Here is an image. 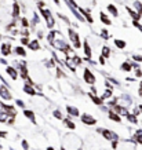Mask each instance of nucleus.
<instances>
[{"mask_svg": "<svg viewBox=\"0 0 142 150\" xmlns=\"http://www.w3.org/2000/svg\"><path fill=\"white\" fill-rule=\"evenodd\" d=\"M62 149L64 150H80L82 149V139L73 134H66L62 141Z\"/></svg>", "mask_w": 142, "mask_h": 150, "instance_id": "obj_1", "label": "nucleus"}, {"mask_svg": "<svg viewBox=\"0 0 142 150\" xmlns=\"http://www.w3.org/2000/svg\"><path fill=\"white\" fill-rule=\"evenodd\" d=\"M83 79H84V81L87 83V84H95V81H97V79H95V74L90 70L88 68H86L84 69V72H83Z\"/></svg>", "mask_w": 142, "mask_h": 150, "instance_id": "obj_2", "label": "nucleus"}, {"mask_svg": "<svg viewBox=\"0 0 142 150\" xmlns=\"http://www.w3.org/2000/svg\"><path fill=\"white\" fill-rule=\"evenodd\" d=\"M98 131L102 134V137L105 138V139H108V141L113 142V141H119V135L116 134V132L113 131H109V129H98Z\"/></svg>", "mask_w": 142, "mask_h": 150, "instance_id": "obj_3", "label": "nucleus"}, {"mask_svg": "<svg viewBox=\"0 0 142 150\" xmlns=\"http://www.w3.org/2000/svg\"><path fill=\"white\" fill-rule=\"evenodd\" d=\"M116 150H135V143L129 141H123L117 143V147Z\"/></svg>", "mask_w": 142, "mask_h": 150, "instance_id": "obj_4", "label": "nucleus"}, {"mask_svg": "<svg viewBox=\"0 0 142 150\" xmlns=\"http://www.w3.org/2000/svg\"><path fill=\"white\" fill-rule=\"evenodd\" d=\"M80 118H82L83 124H86V125H95L97 124V118L92 117L91 114H88V113H84Z\"/></svg>", "mask_w": 142, "mask_h": 150, "instance_id": "obj_5", "label": "nucleus"}, {"mask_svg": "<svg viewBox=\"0 0 142 150\" xmlns=\"http://www.w3.org/2000/svg\"><path fill=\"white\" fill-rule=\"evenodd\" d=\"M0 98L4 99V100L11 99V92L9 91V88L6 86H0Z\"/></svg>", "mask_w": 142, "mask_h": 150, "instance_id": "obj_6", "label": "nucleus"}, {"mask_svg": "<svg viewBox=\"0 0 142 150\" xmlns=\"http://www.w3.org/2000/svg\"><path fill=\"white\" fill-rule=\"evenodd\" d=\"M69 36H70V40H72V43H73L75 48H80V40H79L77 33L73 32L72 29H69Z\"/></svg>", "mask_w": 142, "mask_h": 150, "instance_id": "obj_7", "label": "nucleus"}, {"mask_svg": "<svg viewBox=\"0 0 142 150\" xmlns=\"http://www.w3.org/2000/svg\"><path fill=\"white\" fill-rule=\"evenodd\" d=\"M6 72H7V74L11 76L13 80H17V79H18V72H17V69L11 68V66H7V68H6Z\"/></svg>", "mask_w": 142, "mask_h": 150, "instance_id": "obj_8", "label": "nucleus"}, {"mask_svg": "<svg viewBox=\"0 0 142 150\" xmlns=\"http://www.w3.org/2000/svg\"><path fill=\"white\" fill-rule=\"evenodd\" d=\"M0 51H1V54L4 55V57H7V55H10V52H11V46H10V44H7V43H3V44H1Z\"/></svg>", "mask_w": 142, "mask_h": 150, "instance_id": "obj_9", "label": "nucleus"}, {"mask_svg": "<svg viewBox=\"0 0 142 150\" xmlns=\"http://www.w3.org/2000/svg\"><path fill=\"white\" fill-rule=\"evenodd\" d=\"M109 118L112 120V121H115V123H121V117L119 116V113H115V112H112V110H109Z\"/></svg>", "mask_w": 142, "mask_h": 150, "instance_id": "obj_10", "label": "nucleus"}, {"mask_svg": "<svg viewBox=\"0 0 142 150\" xmlns=\"http://www.w3.org/2000/svg\"><path fill=\"white\" fill-rule=\"evenodd\" d=\"M66 112H68L69 116H73V117H79L80 113H79V109L77 108H72V106H68L66 108Z\"/></svg>", "mask_w": 142, "mask_h": 150, "instance_id": "obj_11", "label": "nucleus"}, {"mask_svg": "<svg viewBox=\"0 0 142 150\" xmlns=\"http://www.w3.org/2000/svg\"><path fill=\"white\" fill-rule=\"evenodd\" d=\"M23 116H25L26 118H29V120H31L33 124H36V120H35V113H33L32 110L25 109V110H23Z\"/></svg>", "mask_w": 142, "mask_h": 150, "instance_id": "obj_12", "label": "nucleus"}, {"mask_svg": "<svg viewBox=\"0 0 142 150\" xmlns=\"http://www.w3.org/2000/svg\"><path fill=\"white\" fill-rule=\"evenodd\" d=\"M23 91L26 92L28 95H32V96H35L37 94L36 90H35L32 86H29V84H25V87H23Z\"/></svg>", "mask_w": 142, "mask_h": 150, "instance_id": "obj_13", "label": "nucleus"}, {"mask_svg": "<svg viewBox=\"0 0 142 150\" xmlns=\"http://www.w3.org/2000/svg\"><path fill=\"white\" fill-rule=\"evenodd\" d=\"M28 46H29V48H31L32 51H37L39 48H40V43H39L37 40H33V41H29Z\"/></svg>", "mask_w": 142, "mask_h": 150, "instance_id": "obj_14", "label": "nucleus"}, {"mask_svg": "<svg viewBox=\"0 0 142 150\" xmlns=\"http://www.w3.org/2000/svg\"><path fill=\"white\" fill-rule=\"evenodd\" d=\"M19 72H21V76L23 79H28V69H26V65L23 64V62L19 65Z\"/></svg>", "mask_w": 142, "mask_h": 150, "instance_id": "obj_15", "label": "nucleus"}, {"mask_svg": "<svg viewBox=\"0 0 142 150\" xmlns=\"http://www.w3.org/2000/svg\"><path fill=\"white\" fill-rule=\"evenodd\" d=\"M134 141L137 143H142V129H138L134 132Z\"/></svg>", "mask_w": 142, "mask_h": 150, "instance_id": "obj_16", "label": "nucleus"}, {"mask_svg": "<svg viewBox=\"0 0 142 150\" xmlns=\"http://www.w3.org/2000/svg\"><path fill=\"white\" fill-rule=\"evenodd\" d=\"M90 98H91L92 102L95 105H98V106H102V105H104V100H102L101 98H98L97 95H94V94H90Z\"/></svg>", "mask_w": 142, "mask_h": 150, "instance_id": "obj_17", "label": "nucleus"}, {"mask_svg": "<svg viewBox=\"0 0 142 150\" xmlns=\"http://www.w3.org/2000/svg\"><path fill=\"white\" fill-rule=\"evenodd\" d=\"M120 69H121V70H124V72H130V70H133V66H131V64H129V61H126V62H123V64H121Z\"/></svg>", "mask_w": 142, "mask_h": 150, "instance_id": "obj_18", "label": "nucleus"}, {"mask_svg": "<svg viewBox=\"0 0 142 150\" xmlns=\"http://www.w3.org/2000/svg\"><path fill=\"white\" fill-rule=\"evenodd\" d=\"M62 121H64V123H65V125H66V127H68L69 129H75V128H76V125H75V123H73V121H72V120H69V118H64Z\"/></svg>", "mask_w": 142, "mask_h": 150, "instance_id": "obj_19", "label": "nucleus"}, {"mask_svg": "<svg viewBox=\"0 0 142 150\" xmlns=\"http://www.w3.org/2000/svg\"><path fill=\"white\" fill-rule=\"evenodd\" d=\"M84 52H86V57H87V59L91 58V48H90V44H88L87 41L84 43Z\"/></svg>", "mask_w": 142, "mask_h": 150, "instance_id": "obj_20", "label": "nucleus"}, {"mask_svg": "<svg viewBox=\"0 0 142 150\" xmlns=\"http://www.w3.org/2000/svg\"><path fill=\"white\" fill-rule=\"evenodd\" d=\"M18 15H19V6H18V3H14L13 4V17L17 18Z\"/></svg>", "mask_w": 142, "mask_h": 150, "instance_id": "obj_21", "label": "nucleus"}, {"mask_svg": "<svg viewBox=\"0 0 142 150\" xmlns=\"http://www.w3.org/2000/svg\"><path fill=\"white\" fill-rule=\"evenodd\" d=\"M127 11H129V14L131 15V17H133V18H134V21H138V19L141 18V15H139V14L135 13V11H133V10L129 8V7H127Z\"/></svg>", "mask_w": 142, "mask_h": 150, "instance_id": "obj_22", "label": "nucleus"}, {"mask_svg": "<svg viewBox=\"0 0 142 150\" xmlns=\"http://www.w3.org/2000/svg\"><path fill=\"white\" fill-rule=\"evenodd\" d=\"M108 11H109V13H112L113 15H115V17H117V15H119V11H117V8H116L113 4H109V6H108Z\"/></svg>", "mask_w": 142, "mask_h": 150, "instance_id": "obj_23", "label": "nucleus"}, {"mask_svg": "<svg viewBox=\"0 0 142 150\" xmlns=\"http://www.w3.org/2000/svg\"><path fill=\"white\" fill-rule=\"evenodd\" d=\"M112 94H113V92H112V90H110V88H108V90H105V92L102 94V98H101V99L102 100L108 99V98H110V96H112Z\"/></svg>", "mask_w": 142, "mask_h": 150, "instance_id": "obj_24", "label": "nucleus"}, {"mask_svg": "<svg viewBox=\"0 0 142 150\" xmlns=\"http://www.w3.org/2000/svg\"><path fill=\"white\" fill-rule=\"evenodd\" d=\"M115 44H116V47H117V48H120V50L126 48V41H123V40H117V39H116Z\"/></svg>", "mask_w": 142, "mask_h": 150, "instance_id": "obj_25", "label": "nucleus"}, {"mask_svg": "<svg viewBox=\"0 0 142 150\" xmlns=\"http://www.w3.org/2000/svg\"><path fill=\"white\" fill-rule=\"evenodd\" d=\"M101 21H102L104 23H105V25H112V22H110V19L108 18V17H106V15H105L104 13H101Z\"/></svg>", "mask_w": 142, "mask_h": 150, "instance_id": "obj_26", "label": "nucleus"}, {"mask_svg": "<svg viewBox=\"0 0 142 150\" xmlns=\"http://www.w3.org/2000/svg\"><path fill=\"white\" fill-rule=\"evenodd\" d=\"M110 55V50L108 48V47H102V57L104 58H109Z\"/></svg>", "mask_w": 142, "mask_h": 150, "instance_id": "obj_27", "label": "nucleus"}, {"mask_svg": "<svg viewBox=\"0 0 142 150\" xmlns=\"http://www.w3.org/2000/svg\"><path fill=\"white\" fill-rule=\"evenodd\" d=\"M15 52L18 55H21V57H25V55H26V51L23 50L22 47H15Z\"/></svg>", "mask_w": 142, "mask_h": 150, "instance_id": "obj_28", "label": "nucleus"}, {"mask_svg": "<svg viewBox=\"0 0 142 150\" xmlns=\"http://www.w3.org/2000/svg\"><path fill=\"white\" fill-rule=\"evenodd\" d=\"M53 116H54L55 118H58V120H64V116H62V113H61L60 110H54V112H53Z\"/></svg>", "mask_w": 142, "mask_h": 150, "instance_id": "obj_29", "label": "nucleus"}, {"mask_svg": "<svg viewBox=\"0 0 142 150\" xmlns=\"http://www.w3.org/2000/svg\"><path fill=\"white\" fill-rule=\"evenodd\" d=\"M135 8H137L138 14H139V15H142V4L139 3V1H135Z\"/></svg>", "mask_w": 142, "mask_h": 150, "instance_id": "obj_30", "label": "nucleus"}, {"mask_svg": "<svg viewBox=\"0 0 142 150\" xmlns=\"http://www.w3.org/2000/svg\"><path fill=\"white\" fill-rule=\"evenodd\" d=\"M15 103H17V106H19V108H25V103H23V100H21V99H17Z\"/></svg>", "mask_w": 142, "mask_h": 150, "instance_id": "obj_31", "label": "nucleus"}, {"mask_svg": "<svg viewBox=\"0 0 142 150\" xmlns=\"http://www.w3.org/2000/svg\"><path fill=\"white\" fill-rule=\"evenodd\" d=\"M101 37H104V39H108V37H109V33H108V30H105V29H104V30L101 32Z\"/></svg>", "mask_w": 142, "mask_h": 150, "instance_id": "obj_32", "label": "nucleus"}, {"mask_svg": "<svg viewBox=\"0 0 142 150\" xmlns=\"http://www.w3.org/2000/svg\"><path fill=\"white\" fill-rule=\"evenodd\" d=\"M133 59H134V61H137V62H142V57H141V55H134Z\"/></svg>", "mask_w": 142, "mask_h": 150, "instance_id": "obj_33", "label": "nucleus"}, {"mask_svg": "<svg viewBox=\"0 0 142 150\" xmlns=\"http://www.w3.org/2000/svg\"><path fill=\"white\" fill-rule=\"evenodd\" d=\"M22 149L23 150H29V145H28L26 141H22Z\"/></svg>", "mask_w": 142, "mask_h": 150, "instance_id": "obj_34", "label": "nucleus"}, {"mask_svg": "<svg viewBox=\"0 0 142 150\" xmlns=\"http://www.w3.org/2000/svg\"><path fill=\"white\" fill-rule=\"evenodd\" d=\"M22 26H23V28H28V26H29V22H28V19H26V18H23V19H22Z\"/></svg>", "mask_w": 142, "mask_h": 150, "instance_id": "obj_35", "label": "nucleus"}, {"mask_svg": "<svg viewBox=\"0 0 142 150\" xmlns=\"http://www.w3.org/2000/svg\"><path fill=\"white\" fill-rule=\"evenodd\" d=\"M135 76H137V77H142V70L141 69H137V70H135Z\"/></svg>", "mask_w": 142, "mask_h": 150, "instance_id": "obj_36", "label": "nucleus"}, {"mask_svg": "<svg viewBox=\"0 0 142 150\" xmlns=\"http://www.w3.org/2000/svg\"><path fill=\"white\" fill-rule=\"evenodd\" d=\"M21 43H22V44H25V46H26V44H29V39H28V37H23L22 40H21Z\"/></svg>", "mask_w": 142, "mask_h": 150, "instance_id": "obj_37", "label": "nucleus"}, {"mask_svg": "<svg viewBox=\"0 0 142 150\" xmlns=\"http://www.w3.org/2000/svg\"><path fill=\"white\" fill-rule=\"evenodd\" d=\"M7 137V132L6 131H0V138H6Z\"/></svg>", "mask_w": 142, "mask_h": 150, "instance_id": "obj_38", "label": "nucleus"}, {"mask_svg": "<svg viewBox=\"0 0 142 150\" xmlns=\"http://www.w3.org/2000/svg\"><path fill=\"white\" fill-rule=\"evenodd\" d=\"M99 64H101V65H105V58H104L102 55L99 57Z\"/></svg>", "mask_w": 142, "mask_h": 150, "instance_id": "obj_39", "label": "nucleus"}, {"mask_svg": "<svg viewBox=\"0 0 142 150\" xmlns=\"http://www.w3.org/2000/svg\"><path fill=\"white\" fill-rule=\"evenodd\" d=\"M138 94H139V96H142V81H141V84H139V91H138Z\"/></svg>", "mask_w": 142, "mask_h": 150, "instance_id": "obj_40", "label": "nucleus"}, {"mask_svg": "<svg viewBox=\"0 0 142 150\" xmlns=\"http://www.w3.org/2000/svg\"><path fill=\"white\" fill-rule=\"evenodd\" d=\"M138 112H141V113H142V105H139V106H138Z\"/></svg>", "mask_w": 142, "mask_h": 150, "instance_id": "obj_41", "label": "nucleus"}, {"mask_svg": "<svg viewBox=\"0 0 142 150\" xmlns=\"http://www.w3.org/2000/svg\"><path fill=\"white\" fill-rule=\"evenodd\" d=\"M46 150H55V149H54V147H53V146H48V147H47Z\"/></svg>", "mask_w": 142, "mask_h": 150, "instance_id": "obj_42", "label": "nucleus"}, {"mask_svg": "<svg viewBox=\"0 0 142 150\" xmlns=\"http://www.w3.org/2000/svg\"><path fill=\"white\" fill-rule=\"evenodd\" d=\"M0 149H1V145H0Z\"/></svg>", "mask_w": 142, "mask_h": 150, "instance_id": "obj_43", "label": "nucleus"}, {"mask_svg": "<svg viewBox=\"0 0 142 150\" xmlns=\"http://www.w3.org/2000/svg\"><path fill=\"white\" fill-rule=\"evenodd\" d=\"M0 37H1V35H0Z\"/></svg>", "mask_w": 142, "mask_h": 150, "instance_id": "obj_44", "label": "nucleus"}]
</instances>
